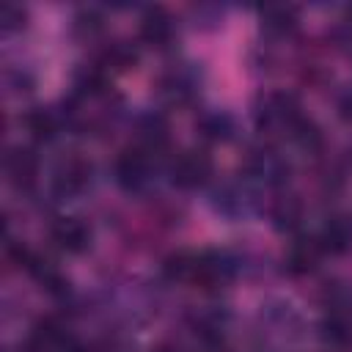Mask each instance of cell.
<instances>
[{"mask_svg": "<svg viewBox=\"0 0 352 352\" xmlns=\"http://www.w3.org/2000/svg\"><path fill=\"white\" fill-rule=\"evenodd\" d=\"M305 116L300 113V104L292 94H283V91H275V94H267L256 110V124L261 129H280V132H294V126L302 121Z\"/></svg>", "mask_w": 352, "mask_h": 352, "instance_id": "obj_1", "label": "cell"}, {"mask_svg": "<svg viewBox=\"0 0 352 352\" xmlns=\"http://www.w3.org/2000/svg\"><path fill=\"white\" fill-rule=\"evenodd\" d=\"M91 176H94V165L80 157V154H72L66 160L58 162L55 173H52V190L60 195V198H72V195H80L88 184H91Z\"/></svg>", "mask_w": 352, "mask_h": 352, "instance_id": "obj_2", "label": "cell"}, {"mask_svg": "<svg viewBox=\"0 0 352 352\" xmlns=\"http://www.w3.org/2000/svg\"><path fill=\"white\" fill-rule=\"evenodd\" d=\"M209 176H212V157H209L204 148L182 151V154L173 160V165H170V179H173V184L182 187V190L201 187Z\"/></svg>", "mask_w": 352, "mask_h": 352, "instance_id": "obj_3", "label": "cell"}, {"mask_svg": "<svg viewBox=\"0 0 352 352\" xmlns=\"http://www.w3.org/2000/svg\"><path fill=\"white\" fill-rule=\"evenodd\" d=\"M151 170V154L140 146H129L116 157V179L126 190H138L148 182Z\"/></svg>", "mask_w": 352, "mask_h": 352, "instance_id": "obj_4", "label": "cell"}, {"mask_svg": "<svg viewBox=\"0 0 352 352\" xmlns=\"http://www.w3.org/2000/svg\"><path fill=\"white\" fill-rule=\"evenodd\" d=\"M50 236L66 253H82L91 245V228L82 217H58L50 226Z\"/></svg>", "mask_w": 352, "mask_h": 352, "instance_id": "obj_5", "label": "cell"}, {"mask_svg": "<svg viewBox=\"0 0 352 352\" xmlns=\"http://www.w3.org/2000/svg\"><path fill=\"white\" fill-rule=\"evenodd\" d=\"M173 19L165 8H148L140 19V38L151 47H168L173 41Z\"/></svg>", "mask_w": 352, "mask_h": 352, "instance_id": "obj_6", "label": "cell"}, {"mask_svg": "<svg viewBox=\"0 0 352 352\" xmlns=\"http://www.w3.org/2000/svg\"><path fill=\"white\" fill-rule=\"evenodd\" d=\"M6 173H8V179H11L14 187L28 190L38 179V157L30 148H14L6 157Z\"/></svg>", "mask_w": 352, "mask_h": 352, "instance_id": "obj_7", "label": "cell"}, {"mask_svg": "<svg viewBox=\"0 0 352 352\" xmlns=\"http://www.w3.org/2000/svg\"><path fill=\"white\" fill-rule=\"evenodd\" d=\"M319 245H322V253H333V256H341L352 248V220L344 217V214H336L330 217L322 231H319Z\"/></svg>", "mask_w": 352, "mask_h": 352, "instance_id": "obj_8", "label": "cell"}, {"mask_svg": "<svg viewBox=\"0 0 352 352\" xmlns=\"http://www.w3.org/2000/svg\"><path fill=\"white\" fill-rule=\"evenodd\" d=\"M322 338L330 346H349L352 344V314L346 311H327L319 324Z\"/></svg>", "mask_w": 352, "mask_h": 352, "instance_id": "obj_9", "label": "cell"}, {"mask_svg": "<svg viewBox=\"0 0 352 352\" xmlns=\"http://www.w3.org/2000/svg\"><path fill=\"white\" fill-rule=\"evenodd\" d=\"M138 63V52H135V47H129L126 41H113L102 55H99V60H96V66L110 77V74H116V72H126V69H132Z\"/></svg>", "mask_w": 352, "mask_h": 352, "instance_id": "obj_10", "label": "cell"}, {"mask_svg": "<svg viewBox=\"0 0 352 352\" xmlns=\"http://www.w3.org/2000/svg\"><path fill=\"white\" fill-rule=\"evenodd\" d=\"M319 256H322V245H319V239H316V236H308V239H297V242L289 248L286 264H289L292 272L300 275V272H311V270L316 267Z\"/></svg>", "mask_w": 352, "mask_h": 352, "instance_id": "obj_11", "label": "cell"}, {"mask_svg": "<svg viewBox=\"0 0 352 352\" xmlns=\"http://www.w3.org/2000/svg\"><path fill=\"white\" fill-rule=\"evenodd\" d=\"M248 170L253 176H261L267 182H278L289 173V165L275 154V151H253L248 157Z\"/></svg>", "mask_w": 352, "mask_h": 352, "instance_id": "obj_12", "label": "cell"}, {"mask_svg": "<svg viewBox=\"0 0 352 352\" xmlns=\"http://www.w3.org/2000/svg\"><path fill=\"white\" fill-rule=\"evenodd\" d=\"M261 28L275 36H286L297 28V8L292 6H267L261 11Z\"/></svg>", "mask_w": 352, "mask_h": 352, "instance_id": "obj_13", "label": "cell"}, {"mask_svg": "<svg viewBox=\"0 0 352 352\" xmlns=\"http://www.w3.org/2000/svg\"><path fill=\"white\" fill-rule=\"evenodd\" d=\"M58 126H60V121H58V116H55L52 110L36 107V110H30V113L25 116V129H28V135H30L33 140H41V143L52 140V138L58 135Z\"/></svg>", "mask_w": 352, "mask_h": 352, "instance_id": "obj_14", "label": "cell"}, {"mask_svg": "<svg viewBox=\"0 0 352 352\" xmlns=\"http://www.w3.org/2000/svg\"><path fill=\"white\" fill-rule=\"evenodd\" d=\"M270 214H272L278 228H294L302 220V201L297 195H278L272 201Z\"/></svg>", "mask_w": 352, "mask_h": 352, "instance_id": "obj_15", "label": "cell"}, {"mask_svg": "<svg viewBox=\"0 0 352 352\" xmlns=\"http://www.w3.org/2000/svg\"><path fill=\"white\" fill-rule=\"evenodd\" d=\"M165 143H168V124L160 116L143 118V124H140V143L138 146L146 148L148 154H154V151L165 148Z\"/></svg>", "mask_w": 352, "mask_h": 352, "instance_id": "obj_16", "label": "cell"}, {"mask_svg": "<svg viewBox=\"0 0 352 352\" xmlns=\"http://www.w3.org/2000/svg\"><path fill=\"white\" fill-rule=\"evenodd\" d=\"M201 129L212 140H226L231 135V121H228V116H209V118H204Z\"/></svg>", "mask_w": 352, "mask_h": 352, "instance_id": "obj_17", "label": "cell"}, {"mask_svg": "<svg viewBox=\"0 0 352 352\" xmlns=\"http://www.w3.org/2000/svg\"><path fill=\"white\" fill-rule=\"evenodd\" d=\"M0 22H3V28H6V30H16V28H22V25H25V11H22L19 6L6 3V6L0 8Z\"/></svg>", "mask_w": 352, "mask_h": 352, "instance_id": "obj_18", "label": "cell"}, {"mask_svg": "<svg viewBox=\"0 0 352 352\" xmlns=\"http://www.w3.org/2000/svg\"><path fill=\"white\" fill-rule=\"evenodd\" d=\"M99 28H102V19H99L94 11H82V14H77V19H74V30H77V33L94 36Z\"/></svg>", "mask_w": 352, "mask_h": 352, "instance_id": "obj_19", "label": "cell"}, {"mask_svg": "<svg viewBox=\"0 0 352 352\" xmlns=\"http://www.w3.org/2000/svg\"><path fill=\"white\" fill-rule=\"evenodd\" d=\"M338 110H341V116H344L346 121H352V91H346V94H344V99H341Z\"/></svg>", "mask_w": 352, "mask_h": 352, "instance_id": "obj_20", "label": "cell"}, {"mask_svg": "<svg viewBox=\"0 0 352 352\" xmlns=\"http://www.w3.org/2000/svg\"><path fill=\"white\" fill-rule=\"evenodd\" d=\"M151 352H182L176 344H160V346H154Z\"/></svg>", "mask_w": 352, "mask_h": 352, "instance_id": "obj_21", "label": "cell"}, {"mask_svg": "<svg viewBox=\"0 0 352 352\" xmlns=\"http://www.w3.org/2000/svg\"><path fill=\"white\" fill-rule=\"evenodd\" d=\"M346 19H349V22H352V6H349V8H346Z\"/></svg>", "mask_w": 352, "mask_h": 352, "instance_id": "obj_22", "label": "cell"}]
</instances>
